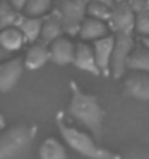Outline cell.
<instances>
[{"label": "cell", "mask_w": 149, "mask_h": 159, "mask_svg": "<svg viewBox=\"0 0 149 159\" xmlns=\"http://www.w3.org/2000/svg\"><path fill=\"white\" fill-rule=\"evenodd\" d=\"M135 32H136L141 38L149 36V12L148 10H143V12L136 13Z\"/></svg>", "instance_id": "22"}, {"label": "cell", "mask_w": 149, "mask_h": 159, "mask_svg": "<svg viewBox=\"0 0 149 159\" xmlns=\"http://www.w3.org/2000/svg\"><path fill=\"white\" fill-rule=\"evenodd\" d=\"M23 68L25 64L22 58H13L0 62V93H9L16 87Z\"/></svg>", "instance_id": "7"}, {"label": "cell", "mask_w": 149, "mask_h": 159, "mask_svg": "<svg viewBox=\"0 0 149 159\" xmlns=\"http://www.w3.org/2000/svg\"><path fill=\"white\" fill-rule=\"evenodd\" d=\"M4 126H6V120H4V116H3V114H0V132L4 129Z\"/></svg>", "instance_id": "28"}, {"label": "cell", "mask_w": 149, "mask_h": 159, "mask_svg": "<svg viewBox=\"0 0 149 159\" xmlns=\"http://www.w3.org/2000/svg\"><path fill=\"white\" fill-rule=\"evenodd\" d=\"M22 17H23V13L16 10L9 0L0 2V30L17 26Z\"/></svg>", "instance_id": "19"}, {"label": "cell", "mask_w": 149, "mask_h": 159, "mask_svg": "<svg viewBox=\"0 0 149 159\" xmlns=\"http://www.w3.org/2000/svg\"><path fill=\"white\" fill-rule=\"evenodd\" d=\"M36 127L21 123L0 134V159H17L33 142Z\"/></svg>", "instance_id": "3"}, {"label": "cell", "mask_w": 149, "mask_h": 159, "mask_svg": "<svg viewBox=\"0 0 149 159\" xmlns=\"http://www.w3.org/2000/svg\"><path fill=\"white\" fill-rule=\"evenodd\" d=\"M123 93L126 97L139 101H149V74L132 72L124 80Z\"/></svg>", "instance_id": "8"}, {"label": "cell", "mask_w": 149, "mask_h": 159, "mask_svg": "<svg viewBox=\"0 0 149 159\" xmlns=\"http://www.w3.org/2000/svg\"><path fill=\"white\" fill-rule=\"evenodd\" d=\"M42 22H44V17H32V16H25L23 15L17 28L23 34L26 42L35 43V42H38L41 39Z\"/></svg>", "instance_id": "16"}, {"label": "cell", "mask_w": 149, "mask_h": 159, "mask_svg": "<svg viewBox=\"0 0 149 159\" xmlns=\"http://www.w3.org/2000/svg\"><path fill=\"white\" fill-rule=\"evenodd\" d=\"M112 9L113 7H110L107 4L90 0L87 4V17H93V19L101 20L104 23H109L110 17H112Z\"/></svg>", "instance_id": "21"}, {"label": "cell", "mask_w": 149, "mask_h": 159, "mask_svg": "<svg viewBox=\"0 0 149 159\" xmlns=\"http://www.w3.org/2000/svg\"><path fill=\"white\" fill-rule=\"evenodd\" d=\"M90 0H57V7L64 26V32L68 36H77L81 23L87 17V4Z\"/></svg>", "instance_id": "4"}, {"label": "cell", "mask_w": 149, "mask_h": 159, "mask_svg": "<svg viewBox=\"0 0 149 159\" xmlns=\"http://www.w3.org/2000/svg\"><path fill=\"white\" fill-rule=\"evenodd\" d=\"M141 43L143 46H145V48H148L149 49V36H145V38H141Z\"/></svg>", "instance_id": "27"}, {"label": "cell", "mask_w": 149, "mask_h": 159, "mask_svg": "<svg viewBox=\"0 0 149 159\" xmlns=\"http://www.w3.org/2000/svg\"><path fill=\"white\" fill-rule=\"evenodd\" d=\"M25 43H26L25 36H23V34L19 30L17 26L0 30V46H2L6 52H9V54H13V52L21 51Z\"/></svg>", "instance_id": "15"}, {"label": "cell", "mask_w": 149, "mask_h": 159, "mask_svg": "<svg viewBox=\"0 0 149 159\" xmlns=\"http://www.w3.org/2000/svg\"><path fill=\"white\" fill-rule=\"evenodd\" d=\"M41 159H68L65 146L55 138H48L42 142L39 148Z\"/></svg>", "instance_id": "18"}, {"label": "cell", "mask_w": 149, "mask_h": 159, "mask_svg": "<svg viewBox=\"0 0 149 159\" xmlns=\"http://www.w3.org/2000/svg\"><path fill=\"white\" fill-rule=\"evenodd\" d=\"M9 2H10V4H12L16 10H19V12H22V13H23V10H25V7H26V3H28V0H9Z\"/></svg>", "instance_id": "24"}, {"label": "cell", "mask_w": 149, "mask_h": 159, "mask_svg": "<svg viewBox=\"0 0 149 159\" xmlns=\"http://www.w3.org/2000/svg\"><path fill=\"white\" fill-rule=\"evenodd\" d=\"M120 159H149V153H146L145 151L135 149V151H130L129 153H126L124 156H122Z\"/></svg>", "instance_id": "23"}, {"label": "cell", "mask_w": 149, "mask_h": 159, "mask_svg": "<svg viewBox=\"0 0 149 159\" xmlns=\"http://www.w3.org/2000/svg\"><path fill=\"white\" fill-rule=\"evenodd\" d=\"M52 3L54 0H28L23 15L32 17H44L52 10Z\"/></svg>", "instance_id": "20"}, {"label": "cell", "mask_w": 149, "mask_h": 159, "mask_svg": "<svg viewBox=\"0 0 149 159\" xmlns=\"http://www.w3.org/2000/svg\"><path fill=\"white\" fill-rule=\"evenodd\" d=\"M49 52L52 62L59 65V67H65V65L72 64V61H74L75 45L68 38L61 36L49 45Z\"/></svg>", "instance_id": "12"}, {"label": "cell", "mask_w": 149, "mask_h": 159, "mask_svg": "<svg viewBox=\"0 0 149 159\" xmlns=\"http://www.w3.org/2000/svg\"><path fill=\"white\" fill-rule=\"evenodd\" d=\"M113 48H114V35H109L106 38L93 42L95 62H97V67L100 70V74L104 77H110Z\"/></svg>", "instance_id": "9"}, {"label": "cell", "mask_w": 149, "mask_h": 159, "mask_svg": "<svg viewBox=\"0 0 149 159\" xmlns=\"http://www.w3.org/2000/svg\"><path fill=\"white\" fill-rule=\"evenodd\" d=\"M48 61H51L49 46L44 42L38 41L35 43H30L29 49L26 51L23 64H25V68H28L30 71H35V70L42 68Z\"/></svg>", "instance_id": "13"}, {"label": "cell", "mask_w": 149, "mask_h": 159, "mask_svg": "<svg viewBox=\"0 0 149 159\" xmlns=\"http://www.w3.org/2000/svg\"><path fill=\"white\" fill-rule=\"evenodd\" d=\"M71 101L68 104V116L78 125L84 126L93 138L100 142L103 138V126L106 111L103 110L99 98L93 94L84 93L75 81L70 83Z\"/></svg>", "instance_id": "1"}, {"label": "cell", "mask_w": 149, "mask_h": 159, "mask_svg": "<svg viewBox=\"0 0 149 159\" xmlns=\"http://www.w3.org/2000/svg\"><path fill=\"white\" fill-rule=\"evenodd\" d=\"M145 10L149 12V0H146V6H145Z\"/></svg>", "instance_id": "29"}, {"label": "cell", "mask_w": 149, "mask_h": 159, "mask_svg": "<svg viewBox=\"0 0 149 159\" xmlns=\"http://www.w3.org/2000/svg\"><path fill=\"white\" fill-rule=\"evenodd\" d=\"M128 71L149 74V49L139 43L135 46L128 61Z\"/></svg>", "instance_id": "17"}, {"label": "cell", "mask_w": 149, "mask_h": 159, "mask_svg": "<svg viewBox=\"0 0 149 159\" xmlns=\"http://www.w3.org/2000/svg\"><path fill=\"white\" fill-rule=\"evenodd\" d=\"M10 57V54L9 52H6V51L0 46V62H3V61H7V58Z\"/></svg>", "instance_id": "25"}, {"label": "cell", "mask_w": 149, "mask_h": 159, "mask_svg": "<svg viewBox=\"0 0 149 159\" xmlns=\"http://www.w3.org/2000/svg\"><path fill=\"white\" fill-rule=\"evenodd\" d=\"M136 46L133 35L117 34L114 35V48L112 55V65H110V77L122 78L128 72V61L130 54Z\"/></svg>", "instance_id": "5"}, {"label": "cell", "mask_w": 149, "mask_h": 159, "mask_svg": "<svg viewBox=\"0 0 149 159\" xmlns=\"http://www.w3.org/2000/svg\"><path fill=\"white\" fill-rule=\"evenodd\" d=\"M94 2H100V3H103V4H107V6H110V7H113V6L116 4V0H94Z\"/></svg>", "instance_id": "26"}, {"label": "cell", "mask_w": 149, "mask_h": 159, "mask_svg": "<svg viewBox=\"0 0 149 159\" xmlns=\"http://www.w3.org/2000/svg\"><path fill=\"white\" fill-rule=\"evenodd\" d=\"M64 32V26H62V20L59 13L52 9L46 16H44V22H42V32H41V39L39 41L46 43L49 46L52 42L59 39Z\"/></svg>", "instance_id": "11"}, {"label": "cell", "mask_w": 149, "mask_h": 159, "mask_svg": "<svg viewBox=\"0 0 149 159\" xmlns=\"http://www.w3.org/2000/svg\"><path fill=\"white\" fill-rule=\"evenodd\" d=\"M0 2H2V0H0Z\"/></svg>", "instance_id": "30"}, {"label": "cell", "mask_w": 149, "mask_h": 159, "mask_svg": "<svg viewBox=\"0 0 149 159\" xmlns=\"http://www.w3.org/2000/svg\"><path fill=\"white\" fill-rule=\"evenodd\" d=\"M57 126L61 133L62 140L68 145V146L75 151L77 153L83 155L87 159H120L122 156L117 153H113L106 148H101L99 142L95 140L91 134L87 132L80 130L72 125H68L64 120V114L58 113L57 116Z\"/></svg>", "instance_id": "2"}, {"label": "cell", "mask_w": 149, "mask_h": 159, "mask_svg": "<svg viewBox=\"0 0 149 159\" xmlns=\"http://www.w3.org/2000/svg\"><path fill=\"white\" fill-rule=\"evenodd\" d=\"M72 65L75 68H78L84 72H90L93 75L99 77L100 70L97 67V62H95V57H94V51H93V46H90L86 42H78L75 45V54H74V61H72Z\"/></svg>", "instance_id": "10"}, {"label": "cell", "mask_w": 149, "mask_h": 159, "mask_svg": "<svg viewBox=\"0 0 149 159\" xmlns=\"http://www.w3.org/2000/svg\"><path fill=\"white\" fill-rule=\"evenodd\" d=\"M110 34V28L107 23L101 20L93 19V17H86L84 22L81 23L78 36L86 42H95L101 38H106Z\"/></svg>", "instance_id": "14"}, {"label": "cell", "mask_w": 149, "mask_h": 159, "mask_svg": "<svg viewBox=\"0 0 149 159\" xmlns=\"http://www.w3.org/2000/svg\"><path fill=\"white\" fill-rule=\"evenodd\" d=\"M135 20L136 13L129 6L126 0H116V4L112 9V17L109 20V28L113 35L126 34L133 35L135 32Z\"/></svg>", "instance_id": "6"}]
</instances>
